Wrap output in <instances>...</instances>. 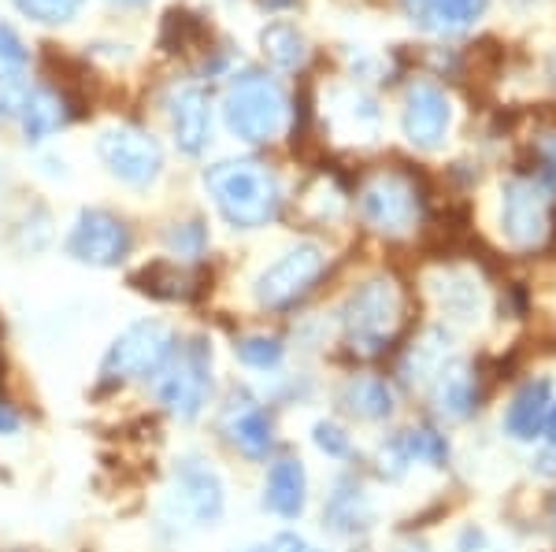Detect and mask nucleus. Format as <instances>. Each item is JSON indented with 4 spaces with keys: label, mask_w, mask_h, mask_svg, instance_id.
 <instances>
[{
    "label": "nucleus",
    "mask_w": 556,
    "mask_h": 552,
    "mask_svg": "<svg viewBox=\"0 0 556 552\" xmlns=\"http://www.w3.org/2000/svg\"><path fill=\"white\" fill-rule=\"evenodd\" d=\"M361 216L371 230L386 238H401L419 219V193L416 182L397 171H382L367 178L361 190Z\"/></svg>",
    "instance_id": "9d476101"
},
{
    "label": "nucleus",
    "mask_w": 556,
    "mask_h": 552,
    "mask_svg": "<svg viewBox=\"0 0 556 552\" xmlns=\"http://www.w3.org/2000/svg\"><path fill=\"white\" fill-rule=\"evenodd\" d=\"M545 426H549V445H556V400L549 408V420H545Z\"/></svg>",
    "instance_id": "e433bc0d"
},
{
    "label": "nucleus",
    "mask_w": 556,
    "mask_h": 552,
    "mask_svg": "<svg viewBox=\"0 0 556 552\" xmlns=\"http://www.w3.org/2000/svg\"><path fill=\"white\" fill-rule=\"evenodd\" d=\"M323 271H327V253H323L319 245H312V242L293 245L290 253L278 256V260L256 279V305L271 308V311L293 308L301 297H308Z\"/></svg>",
    "instance_id": "6e6552de"
},
{
    "label": "nucleus",
    "mask_w": 556,
    "mask_h": 552,
    "mask_svg": "<svg viewBox=\"0 0 556 552\" xmlns=\"http://www.w3.org/2000/svg\"><path fill=\"white\" fill-rule=\"evenodd\" d=\"M204 41V23L193 12H167L160 26V49L164 52H190Z\"/></svg>",
    "instance_id": "bb28decb"
},
{
    "label": "nucleus",
    "mask_w": 556,
    "mask_h": 552,
    "mask_svg": "<svg viewBox=\"0 0 556 552\" xmlns=\"http://www.w3.org/2000/svg\"><path fill=\"white\" fill-rule=\"evenodd\" d=\"M549 408H553V382L549 378L523 382L505 412V431L516 441H534L542 434L545 420H549Z\"/></svg>",
    "instance_id": "aec40b11"
},
{
    "label": "nucleus",
    "mask_w": 556,
    "mask_h": 552,
    "mask_svg": "<svg viewBox=\"0 0 556 552\" xmlns=\"http://www.w3.org/2000/svg\"><path fill=\"white\" fill-rule=\"evenodd\" d=\"M456 552H497L486 541V534L482 530H464L460 534V545H456Z\"/></svg>",
    "instance_id": "72a5a7b5"
},
{
    "label": "nucleus",
    "mask_w": 556,
    "mask_h": 552,
    "mask_svg": "<svg viewBox=\"0 0 556 552\" xmlns=\"http://www.w3.org/2000/svg\"><path fill=\"white\" fill-rule=\"evenodd\" d=\"M453 123V108L450 97L430 82H416L405 97V115H401V127H405V138L416 149H438L450 133Z\"/></svg>",
    "instance_id": "ddd939ff"
},
{
    "label": "nucleus",
    "mask_w": 556,
    "mask_h": 552,
    "mask_svg": "<svg viewBox=\"0 0 556 552\" xmlns=\"http://www.w3.org/2000/svg\"><path fill=\"white\" fill-rule=\"evenodd\" d=\"M0 371H4V356H0Z\"/></svg>",
    "instance_id": "37998d69"
},
{
    "label": "nucleus",
    "mask_w": 556,
    "mask_h": 552,
    "mask_svg": "<svg viewBox=\"0 0 556 552\" xmlns=\"http://www.w3.org/2000/svg\"><path fill=\"white\" fill-rule=\"evenodd\" d=\"M405 316L401 305V290L390 279H367L364 286H356L349 293L345 308H342V331L353 352L375 356L393 342Z\"/></svg>",
    "instance_id": "f03ea898"
},
{
    "label": "nucleus",
    "mask_w": 556,
    "mask_h": 552,
    "mask_svg": "<svg viewBox=\"0 0 556 552\" xmlns=\"http://www.w3.org/2000/svg\"><path fill=\"white\" fill-rule=\"evenodd\" d=\"M445 360H450V334H445L442 326H430L405 360V375L408 378H434Z\"/></svg>",
    "instance_id": "393cba45"
},
{
    "label": "nucleus",
    "mask_w": 556,
    "mask_h": 552,
    "mask_svg": "<svg viewBox=\"0 0 556 552\" xmlns=\"http://www.w3.org/2000/svg\"><path fill=\"white\" fill-rule=\"evenodd\" d=\"M204 190L235 230L267 227L282 208V190H278L275 171H267L256 159H223V164L208 167Z\"/></svg>",
    "instance_id": "f257e3e1"
},
{
    "label": "nucleus",
    "mask_w": 556,
    "mask_h": 552,
    "mask_svg": "<svg viewBox=\"0 0 556 552\" xmlns=\"http://www.w3.org/2000/svg\"><path fill=\"white\" fill-rule=\"evenodd\" d=\"M130 227L104 208L78 211L75 227L67 234V256L89 267H119L130 256Z\"/></svg>",
    "instance_id": "9b49d317"
},
{
    "label": "nucleus",
    "mask_w": 556,
    "mask_h": 552,
    "mask_svg": "<svg viewBox=\"0 0 556 552\" xmlns=\"http://www.w3.org/2000/svg\"><path fill=\"white\" fill-rule=\"evenodd\" d=\"M26 67H30V52H26L23 38L8 23H0V86L23 78Z\"/></svg>",
    "instance_id": "c85d7f7f"
},
{
    "label": "nucleus",
    "mask_w": 556,
    "mask_h": 552,
    "mask_svg": "<svg viewBox=\"0 0 556 552\" xmlns=\"http://www.w3.org/2000/svg\"><path fill=\"white\" fill-rule=\"evenodd\" d=\"M97 156L104 159V167L119 182L134 185V190H146L164 171V149L141 127H112L97 138Z\"/></svg>",
    "instance_id": "1a4fd4ad"
},
{
    "label": "nucleus",
    "mask_w": 556,
    "mask_h": 552,
    "mask_svg": "<svg viewBox=\"0 0 556 552\" xmlns=\"http://www.w3.org/2000/svg\"><path fill=\"white\" fill-rule=\"evenodd\" d=\"M238 552V549H235ZM241 552H267V549H241Z\"/></svg>",
    "instance_id": "ea45409f"
},
{
    "label": "nucleus",
    "mask_w": 556,
    "mask_h": 552,
    "mask_svg": "<svg viewBox=\"0 0 556 552\" xmlns=\"http://www.w3.org/2000/svg\"><path fill=\"white\" fill-rule=\"evenodd\" d=\"M430 293H434L438 308L456 323H479L486 316V286L475 279L471 271L460 267H445L430 279Z\"/></svg>",
    "instance_id": "dca6fc26"
},
{
    "label": "nucleus",
    "mask_w": 556,
    "mask_h": 552,
    "mask_svg": "<svg viewBox=\"0 0 556 552\" xmlns=\"http://www.w3.org/2000/svg\"><path fill=\"white\" fill-rule=\"evenodd\" d=\"M15 119L23 123L26 141H45L49 133H56L71 119V101L64 93H56V89H49V86L23 89Z\"/></svg>",
    "instance_id": "6ab92c4d"
},
{
    "label": "nucleus",
    "mask_w": 556,
    "mask_h": 552,
    "mask_svg": "<svg viewBox=\"0 0 556 552\" xmlns=\"http://www.w3.org/2000/svg\"><path fill=\"white\" fill-rule=\"evenodd\" d=\"M513 4H519V8H523V4H531V0H513Z\"/></svg>",
    "instance_id": "a19ab883"
},
{
    "label": "nucleus",
    "mask_w": 556,
    "mask_h": 552,
    "mask_svg": "<svg viewBox=\"0 0 556 552\" xmlns=\"http://www.w3.org/2000/svg\"><path fill=\"white\" fill-rule=\"evenodd\" d=\"M271 4H290V0H271Z\"/></svg>",
    "instance_id": "79ce46f5"
},
{
    "label": "nucleus",
    "mask_w": 556,
    "mask_h": 552,
    "mask_svg": "<svg viewBox=\"0 0 556 552\" xmlns=\"http://www.w3.org/2000/svg\"><path fill=\"white\" fill-rule=\"evenodd\" d=\"M172 112V130L175 145L186 156H201L212 141V97L201 86H178L167 101Z\"/></svg>",
    "instance_id": "4468645a"
},
{
    "label": "nucleus",
    "mask_w": 556,
    "mask_h": 552,
    "mask_svg": "<svg viewBox=\"0 0 556 552\" xmlns=\"http://www.w3.org/2000/svg\"><path fill=\"white\" fill-rule=\"evenodd\" d=\"M375 509L367 501L364 486L356 478H338L334 489H330L327 504H323V523L327 530L342 534V538H353V534H364L371 527Z\"/></svg>",
    "instance_id": "a211bd4d"
},
{
    "label": "nucleus",
    "mask_w": 556,
    "mask_h": 552,
    "mask_svg": "<svg viewBox=\"0 0 556 552\" xmlns=\"http://www.w3.org/2000/svg\"><path fill=\"white\" fill-rule=\"evenodd\" d=\"M401 4L419 30L450 38V34H464L468 26H475L490 0H401Z\"/></svg>",
    "instance_id": "f3484780"
},
{
    "label": "nucleus",
    "mask_w": 556,
    "mask_h": 552,
    "mask_svg": "<svg viewBox=\"0 0 556 552\" xmlns=\"http://www.w3.org/2000/svg\"><path fill=\"white\" fill-rule=\"evenodd\" d=\"M430 405L442 415L445 423H464L479 405V382H475V371L468 360H450L442 363L434 378H430Z\"/></svg>",
    "instance_id": "2eb2a0df"
},
{
    "label": "nucleus",
    "mask_w": 556,
    "mask_h": 552,
    "mask_svg": "<svg viewBox=\"0 0 556 552\" xmlns=\"http://www.w3.org/2000/svg\"><path fill=\"white\" fill-rule=\"evenodd\" d=\"M156 397L175 420L190 423L204 412L212 397V342L208 337H190L175 345L172 360L156 375Z\"/></svg>",
    "instance_id": "7ed1b4c3"
},
{
    "label": "nucleus",
    "mask_w": 556,
    "mask_h": 552,
    "mask_svg": "<svg viewBox=\"0 0 556 552\" xmlns=\"http://www.w3.org/2000/svg\"><path fill=\"white\" fill-rule=\"evenodd\" d=\"M115 4H146V0H115Z\"/></svg>",
    "instance_id": "58836bf2"
},
{
    "label": "nucleus",
    "mask_w": 556,
    "mask_h": 552,
    "mask_svg": "<svg viewBox=\"0 0 556 552\" xmlns=\"http://www.w3.org/2000/svg\"><path fill=\"white\" fill-rule=\"evenodd\" d=\"M15 8L38 23H67V20H75L83 0H15Z\"/></svg>",
    "instance_id": "7c9ffc66"
},
{
    "label": "nucleus",
    "mask_w": 556,
    "mask_h": 552,
    "mask_svg": "<svg viewBox=\"0 0 556 552\" xmlns=\"http://www.w3.org/2000/svg\"><path fill=\"white\" fill-rule=\"evenodd\" d=\"M130 282H134V290L149 293V297H156V300H186L193 293V274L172 260L146 264L141 271L130 274Z\"/></svg>",
    "instance_id": "5701e85b"
},
{
    "label": "nucleus",
    "mask_w": 556,
    "mask_h": 552,
    "mask_svg": "<svg viewBox=\"0 0 556 552\" xmlns=\"http://www.w3.org/2000/svg\"><path fill=\"white\" fill-rule=\"evenodd\" d=\"M175 334L167 323L160 319H141L130 323L127 331L108 345L104 360H101V382L104 386H123V382H141V378H156L164 371V363L175 352Z\"/></svg>",
    "instance_id": "20e7f679"
},
{
    "label": "nucleus",
    "mask_w": 556,
    "mask_h": 552,
    "mask_svg": "<svg viewBox=\"0 0 556 552\" xmlns=\"http://www.w3.org/2000/svg\"><path fill=\"white\" fill-rule=\"evenodd\" d=\"M342 405H345L349 415H356V420L382 423L393 415V389L375 375L349 378L342 386Z\"/></svg>",
    "instance_id": "4be33fe9"
},
{
    "label": "nucleus",
    "mask_w": 556,
    "mask_h": 552,
    "mask_svg": "<svg viewBox=\"0 0 556 552\" xmlns=\"http://www.w3.org/2000/svg\"><path fill=\"white\" fill-rule=\"evenodd\" d=\"M267 552H323V549H316L312 541H304L301 534H278Z\"/></svg>",
    "instance_id": "473e14b6"
},
{
    "label": "nucleus",
    "mask_w": 556,
    "mask_h": 552,
    "mask_svg": "<svg viewBox=\"0 0 556 552\" xmlns=\"http://www.w3.org/2000/svg\"><path fill=\"white\" fill-rule=\"evenodd\" d=\"M397 441L408 464L445 467V460H450V445H445V438L438 431H430V426H412V431L397 434Z\"/></svg>",
    "instance_id": "a878e982"
},
{
    "label": "nucleus",
    "mask_w": 556,
    "mask_h": 552,
    "mask_svg": "<svg viewBox=\"0 0 556 552\" xmlns=\"http://www.w3.org/2000/svg\"><path fill=\"white\" fill-rule=\"evenodd\" d=\"M227 509L219 475L197 457L178 460L172 471V489H167L164 519L182 530H204L215 527Z\"/></svg>",
    "instance_id": "423d86ee"
},
{
    "label": "nucleus",
    "mask_w": 556,
    "mask_h": 552,
    "mask_svg": "<svg viewBox=\"0 0 556 552\" xmlns=\"http://www.w3.org/2000/svg\"><path fill=\"white\" fill-rule=\"evenodd\" d=\"M235 356L253 371H275L282 363V342L267 334H245L235 342Z\"/></svg>",
    "instance_id": "cd10ccee"
},
{
    "label": "nucleus",
    "mask_w": 556,
    "mask_h": 552,
    "mask_svg": "<svg viewBox=\"0 0 556 552\" xmlns=\"http://www.w3.org/2000/svg\"><path fill=\"white\" fill-rule=\"evenodd\" d=\"M304 501H308V475H304V464L293 457L275 460L264 483V504L278 519H298L304 512Z\"/></svg>",
    "instance_id": "412c9836"
},
{
    "label": "nucleus",
    "mask_w": 556,
    "mask_h": 552,
    "mask_svg": "<svg viewBox=\"0 0 556 552\" xmlns=\"http://www.w3.org/2000/svg\"><path fill=\"white\" fill-rule=\"evenodd\" d=\"M393 552H430V549L419 545V541H401V545H393Z\"/></svg>",
    "instance_id": "c9c22d12"
},
{
    "label": "nucleus",
    "mask_w": 556,
    "mask_h": 552,
    "mask_svg": "<svg viewBox=\"0 0 556 552\" xmlns=\"http://www.w3.org/2000/svg\"><path fill=\"white\" fill-rule=\"evenodd\" d=\"M501 230L508 245L534 248L553 230V197L542 178H513L501 190Z\"/></svg>",
    "instance_id": "0eeeda50"
},
{
    "label": "nucleus",
    "mask_w": 556,
    "mask_h": 552,
    "mask_svg": "<svg viewBox=\"0 0 556 552\" xmlns=\"http://www.w3.org/2000/svg\"><path fill=\"white\" fill-rule=\"evenodd\" d=\"M549 519H553V527H556V497H553V504H549Z\"/></svg>",
    "instance_id": "4c0bfd02"
},
{
    "label": "nucleus",
    "mask_w": 556,
    "mask_h": 552,
    "mask_svg": "<svg viewBox=\"0 0 556 552\" xmlns=\"http://www.w3.org/2000/svg\"><path fill=\"white\" fill-rule=\"evenodd\" d=\"M260 44H264V56L271 60L278 70H298L308 56V41L298 26L290 23H271L264 34H260Z\"/></svg>",
    "instance_id": "b1692460"
},
{
    "label": "nucleus",
    "mask_w": 556,
    "mask_h": 552,
    "mask_svg": "<svg viewBox=\"0 0 556 552\" xmlns=\"http://www.w3.org/2000/svg\"><path fill=\"white\" fill-rule=\"evenodd\" d=\"M312 441H316V449L327 452L330 460H349V457H353V441H349V434L338 423L319 420L316 426H312Z\"/></svg>",
    "instance_id": "2f4dec72"
},
{
    "label": "nucleus",
    "mask_w": 556,
    "mask_h": 552,
    "mask_svg": "<svg viewBox=\"0 0 556 552\" xmlns=\"http://www.w3.org/2000/svg\"><path fill=\"white\" fill-rule=\"evenodd\" d=\"M223 115H227V127L235 138L249 141V145H264L286 127V93L275 78L249 70L227 89Z\"/></svg>",
    "instance_id": "39448f33"
},
{
    "label": "nucleus",
    "mask_w": 556,
    "mask_h": 552,
    "mask_svg": "<svg viewBox=\"0 0 556 552\" xmlns=\"http://www.w3.org/2000/svg\"><path fill=\"white\" fill-rule=\"evenodd\" d=\"M204 245H208V230H204V222H175L172 230H167V248L178 256V260H197V256L204 253Z\"/></svg>",
    "instance_id": "c756f323"
},
{
    "label": "nucleus",
    "mask_w": 556,
    "mask_h": 552,
    "mask_svg": "<svg viewBox=\"0 0 556 552\" xmlns=\"http://www.w3.org/2000/svg\"><path fill=\"white\" fill-rule=\"evenodd\" d=\"M15 431H20V415L0 400V434H15Z\"/></svg>",
    "instance_id": "f704fd0d"
},
{
    "label": "nucleus",
    "mask_w": 556,
    "mask_h": 552,
    "mask_svg": "<svg viewBox=\"0 0 556 552\" xmlns=\"http://www.w3.org/2000/svg\"><path fill=\"white\" fill-rule=\"evenodd\" d=\"M223 434L235 445L241 457L249 460H264L275 445V423L271 415L260 408V400L245 389H235L223 408Z\"/></svg>",
    "instance_id": "f8f14e48"
}]
</instances>
